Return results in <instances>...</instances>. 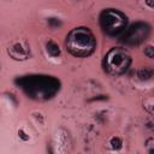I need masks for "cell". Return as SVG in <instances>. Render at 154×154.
Returning a JSON list of instances; mask_svg holds the SVG:
<instances>
[{
  "label": "cell",
  "mask_w": 154,
  "mask_h": 154,
  "mask_svg": "<svg viewBox=\"0 0 154 154\" xmlns=\"http://www.w3.org/2000/svg\"><path fill=\"white\" fill-rule=\"evenodd\" d=\"M95 47V37L88 28H76L66 37V49L75 57L85 58L94 52Z\"/></svg>",
  "instance_id": "1"
},
{
  "label": "cell",
  "mask_w": 154,
  "mask_h": 154,
  "mask_svg": "<svg viewBox=\"0 0 154 154\" xmlns=\"http://www.w3.org/2000/svg\"><path fill=\"white\" fill-rule=\"evenodd\" d=\"M128 19L125 14L118 10L107 8L100 14V25L109 36H118L125 31Z\"/></svg>",
  "instance_id": "2"
},
{
  "label": "cell",
  "mask_w": 154,
  "mask_h": 154,
  "mask_svg": "<svg viewBox=\"0 0 154 154\" xmlns=\"http://www.w3.org/2000/svg\"><path fill=\"white\" fill-rule=\"evenodd\" d=\"M131 64L130 54L123 48H112L105 57V70L112 76L123 75Z\"/></svg>",
  "instance_id": "3"
},
{
  "label": "cell",
  "mask_w": 154,
  "mask_h": 154,
  "mask_svg": "<svg viewBox=\"0 0 154 154\" xmlns=\"http://www.w3.org/2000/svg\"><path fill=\"white\" fill-rule=\"evenodd\" d=\"M149 32H150V26L147 23L137 22L132 24L129 29H125V31L120 37V41L126 46H137L148 37Z\"/></svg>",
  "instance_id": "4"
},
{
  "label": "cell",
  "mask_w": 154,
  "mask_h": 154,
  "mask_svg": "<svg viewBox=\"0 0 154 154\" xmlns=\"http://www.w3.org/2000/svg\"><path fill=\"white\" fill-rule=\"evenodd\" d=\"M11 55H12L13 58H16V59H25L26 52H25V49H24L19 43H17V45H14V46L11 48Z\"/></svg>",
  "instance_id": "5"
},
{
  "label": "cell",
  "mask_w": 154,
  "mask_h": 154,
  "mask_svg": "<svg viewBox=\"0 0 154 154\" xmlns=\"http://www.w3.org/2000/svg\"><path fill=\"white\" fill-rule=\"evenodd\" d=\"M137 76L140 77V79L142 81H146V79H149L154 76V70L153 69H149V67H142L138 70L137 72Z\"/></svg>",
  "instance_id": "6"
},
{
  "label": "cell",
  "mask_w": 154,
  "mask_h": 154,
  "mask_svg": "<svg viewBox=\"0 0 154 154\" xmlns=\"http://www.w3.org/2000/svg\"><path fill=\"white\" fill-rule=\"evenodd\" d=\"M46 47H47V52H48L52 57H59V55H60V48H59V46H58L55 42L49 41Z\"/></svg>",
  "instance_id": "7"
},
{
  "label": "cell",
  "mask_w": 154,
  "mask_h": 154,
  "mask_svg": "<svg viewBox=\"0 0 154 154\" xmlns=\"http://www.w3.org/2000/svg\"><path fill=\"white\" fill-rule=\"evenodd\" d=\"M111 146L114 149H120L122 148V140L119 137H113L111 140Z\"/></svg>",
  "instance_id": "8"
},
{
  "label": "cell",
  "mask_w": 154,
  "mask_h": 154,
  "mask_svg": "<svg viewBox=\"0 0 154 154\" xmlns=\"http://www.w3.org/2000/svg\"><path fill=\"white\" fill-rule=\"evenodd\" d=\"M48 25L51 28H58V26L61 25V22H60L59 18H49L48 19Z\"/></svg>",
  "instance_id": "9"
},
{
  "label": "cell",
  "mask_w": 154,
  "mask_h": 154,
  "mask_svg": "<svg viewBox=\"0 0 154 154\" xmlns=\"http://www.w3.org/2000/svg\"><path fill=\"white\" fill-rule=\"evenodd\" d=\"M144 54H146L148 58L154 59V46H147V47L144 48Z\"/></svg>",
  "instance_id": "10"
},
{
  "label": "cell",
  "mask_w": 154,
  "mask_h": 154,
  "mask_svg": "<svg viewBox=\"0 0 154 154\" xmlns=\"http://www.w3.org/2000/svg\"><path fill=\"white\" fill-rule=\"evenodd\" d=\"M146 4L149 7H154V0H146Z\"/></svg>",
  "instance_id": "11"
},
{
  "label": "cell",
  "mask_w": 154,
  "mask_h": 154,
  "mask_svg": "<svg viewBox=\"0 0 154 154\" xmlns=\"http://www.w3.org/2000/svg\"><path fill=\"white\" fill-rule=\"evenodd\" d=\"M149 153H154V149H150V150H149Z\"/></svg>",
  "instance_id": "12"
}]
</instances>
